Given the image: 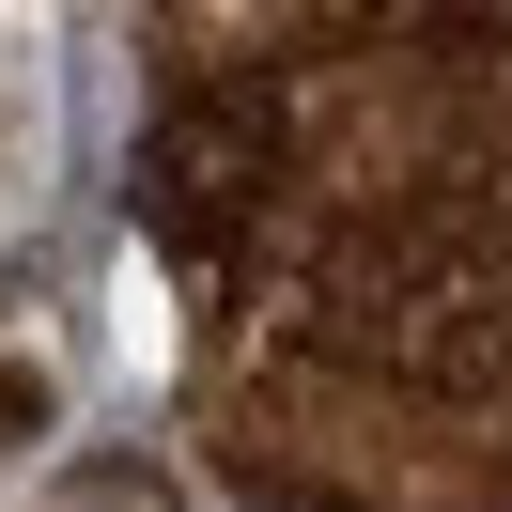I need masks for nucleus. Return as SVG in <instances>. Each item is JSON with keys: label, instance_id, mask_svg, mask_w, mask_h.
I'll return each instance as SVG.
<instances>
[{"label": "nucleus", "instance_id": "nucleus-1", "mask_svg": "<svg viewBox=\"0 0 512 512\" xmlns=\"http://www.w3.org/2000/svg\"><path fill=\"white\" fill-rule=\"evenodd\" d=\"M63 512H156V466H94V481H78Z\"/></svg>", "mask_w": 512, "mask_h": 512}]
</instances>
